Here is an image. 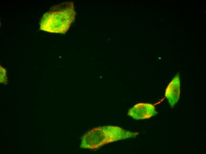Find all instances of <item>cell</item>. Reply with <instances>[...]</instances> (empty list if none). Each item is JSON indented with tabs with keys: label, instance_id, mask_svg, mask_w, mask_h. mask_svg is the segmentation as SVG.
I'll use <instances>...</instances> for the list:
<instances>
[{
	"label": "cell",
	"instance_id": "cell-3",
	"mask_svg": "<svg viewBox=\"0 0 206 154\" xmlns=\"http://www.w3.org/2000/svg\"><path fill=\"white\" fill-rule=\"evenodd\" d=\"M157 113L153 105L140 103L136 104L129 109L128 115L135 119L139 120L150 118Z\"/></svg>",
	"mask_w": 206,
	"mask_h": 154
},
{
	"label": "cell",
	"instance_id": "cell-5",
	"mask_svg": "<svg viewBox=\"0 0 206 154\" xmlns=\"http://www.w3.org/2000/svg\"><path fill=\"white\" fill-rule=\"evenodd\" d=\"M0 83L7 84L8 83L7 70L1 65L0 66Z\"/></svg>",
	"mask_w": 206,
	"mask_h": 154
},
{
	"label": "cell",
	"instance_id": "cell-4",
	"mask_svg": "<svg viewBox=\"0 0 206 154\" xmlns=\"http://www.w3.org/2000/svg\"><path fill=\"white\" fill-rule=\"evenodd\" d=\"M180 94V80L178 73L169 83L165 91V96L172 108L177 102Z\"/></svg>",
	"mask_w": 206,
	"mask_h": 154
},
{
	"label": "cell",
	"instance_id": "cell-1",
	"mask_svg": "<svg viewBox=\"0 0 206 154\" xmlns=\"http://www.w3.org/2000/svg\"><path fill=\"white\" fill-rule=\"evenodd\" d=\"M75 15L72 1L61 3L44 14L40 22V29L50 33L65 34L74 20Z\"/></svg>",
	"mask_w": 206,
	"mask_h": 154
},
{
	"label": "cell",
	"instance_id": "cell-2",
	"mask_svg": "<svg viewBox=\"0 0 206 154\" xmlns=\"http://www.w3.org/2000/svg\"><path fill=\"white\" fill-rule=\"evenodd\" d=\"M139 134V132H131L116 126L95 127L83 136L80 147L94 149L113 142L134 137Z\"/></svg>",
	"mask_w": 206,
	"mask_h": 154
}]
</instances>
